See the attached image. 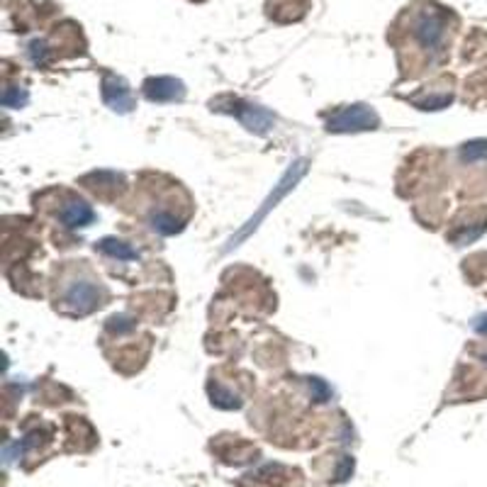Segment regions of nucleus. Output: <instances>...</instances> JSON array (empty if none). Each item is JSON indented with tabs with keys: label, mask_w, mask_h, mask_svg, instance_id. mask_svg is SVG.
<instances>
[{
	"label": "nucleus",
	"mask_w": 487,
	"mask_h": 487,
	"mask_svg": "<svg viewBox=\"0 0 487 487\" xmlns=\"http://www.w3.org/2000/svg\"><path fill=\"white\" fill-rule=\"evenodd\" d=\"M102 98H105L107 105L117 112H129L134 105L132 90L127 88V83H124L122 78H115V76H107V78L102 81Z\"/></svg>",
	"instance_id": "obj_5"
},
{
	"label": "nucleus",
	"mask_w": 487,
	"mask_h": 487,
	"mask_svg": "<svg viewBox=\"0 0 487 487\" xmlns=\"http://www.w3.org/2000/svg\"><path fill=\"white\" fill-rule=\"evenodd\" d=\"M149 222L158 234H163V237H171V234H178L180 229H183V220H178L171 212H154V215L149 217Z\"/></svg>",
	"instance_id": "obj_9"
},
{
	"label": "nucleus",
	"mask_w": 487,
	"mask_h": 487,
	"mask_svg": "<svg viewBox=\"0 0 487 487\" xmlns=\"http://www.w3.org/2000/svg\"><path fill=\"white\" fill-rule=\"evenodd\" d=\"M463 158H465V161L487 158V141H473V144H465L463 146Z\"/></svg>",
	"instance_id": "obj_11"
},
{
	"label": "nucleus",
	"mask_w": 487,
	"mask_h": 487,
	"mask_svg": "<svg viewBox=\"0 0 487 487\" xmlns=\"http://www.w3.org/2000/svg\"><path fill=\"white\" fill-rule=\"evenodd\" d=\"M237 117L242 119L251 132H268V127H273V119L264 107H254V105H244V110H237Z\"/></svg>",
	"instance_id": "obj_7"
},
{
	"label": "nucleus",
	"mask_w": 487,
	"mask_h": 487,
	"mask_svg": "<svg viewBox=\"0 0 487 487\" xmlns=\"http://www.w3.org/2000/svg\"><path fill=\"white\" fill-rule=\"evenodd\" d=\"M144 95L151 102H173L183 100L185 88L176 78H149L144 83Z\"/></svg>",
	"instance_id": "obj_4"
},
{
	"label": "nucleus",
	"mask_w": 487,
	"mask_h": 487,
	"mask_svg": "<svg viewBox=\"0 0 487 487\" xmlns=\"http://www.w3.org/2000/svg\"><path fill=\"white\" fill-rule=\"evenodd\" d=\"M105 300V290L98 286L90 278H76L64 288L61 305L71 315H88V312L98 310Z\"/></svg>",
	"instance_id": "obj_1"
},
{
	"label": "nucleus",
	"mask_w": 487,
	"mask_h": 487,
	"mask_svg": "<svg viewBox=\"0 0 487 487\" xmlns=\"http://www.w3.org/2000/svg\"><path fill=\"white\" fill-rule=\"evenodd\" d=\"M98 251H102V254L112 256V259H119V261H136L139 259V254L132 249L129 244L119 242V239H102V242L95 244Z\"/></svg>",
	"instance_id": "obj_8"
},
{
	"label": "nucleus",
	"mask_w": 487,
	"mask_h": 487,
	"mask_svg": "<svg viewBox=\"0 0 487 487\" xmlns=\"http://www.w3.org/2000/svg\"><path fill=\"white\" fill-rule=\"evenodd\" d=\"M377 124H380V117L368 105H348L334 115L327 122V129L329 132H365V129H375Z\"/></svg>",
	"instance_id": "obj_2"
},
{
	"label": "nucleus",
	"mask_w": 487,
	"mask_h": 487,
	"mask_svg": "<svg viewBox=\"0 0 487 487\" xmlns=\"http://www.w3.org/2000/svg\"><path fill=\"white\" fill-rule=\"evenodd\" d=\"M210 395H212V402L217 404V407H224V409H237L239 407V399L232 395V392L222 390V387H210Z\"/></svg>",
	"instance_id": "obj_10"
},
{
	"label": "nucleus",
	"mask_w": 487,
	"mask_h": 487,
	"mask_svg": "<svg viewBox=\"0 0 487 487\" xmlns=\"http://www.w3.org/2000/svg\"><path fill=\"white\" fill-rule=\"evenodd\" d=\"M61 222L64 227L69 229H83L88 227V224L95 220V212H93V207L88 205V202L83 200H69L66 205L61 207Z\"/></svg>",
	"instance_id": "obj_6"
},
{
	"label": "nucleus",
	"mask_w": 487,
	"mask_h": 487,
	"mask_svg": "<svg viewBox=\"0 0 487 487\" xmlns=\"http://www.w3.org/2000/svg\"><path fill=\"white\" fill-rule=\"evenodd\" d=\"M47 45L45 42H32L30 45V57H32V61L35 64H45L47 61Z\"/></svg>",
	"instance_id": "obj_13"
},
{
	"label": "nucleus",
	"mask_w": 487,
	"mask_h": 487,
	"mask_svg": "<svg viewBox=\"0 0 487 487\" xmlns=\"http://www.w3.org/2000/svg\"><path fill=\"white\" fill-rule=\"evenodd\" d=\"M473 327H475V329H478L480 334H487V315H485V317H478Z\"/></svg>",
	"instance_id": "obj_14"
},
{
	"label": "nucleus",
	"mask_w": 487,
	"mask_h": 487,
	"mask_svg": "<svg viewBox=\"0 0 487 487\" xmlns=\"http://www.w3.org/2000/svg\"><path fill=\"white\" fill-rule=\"evenodd\" d=\"M27 102V93L20 88H5L3 93V105L5 107H20Z\"/></svg>",
	"instance_id": "obj_12"
},
{
	"label": "nucleus",
	"mask_w": 487,
	"mask_h": 487,
	"mask_svg": "<svg viewBox=\"0 0 487 487\" xmlns=\"http://www.w3.org/2000/svg\"><path fill=\"white\" fill-rule=\"evenodd\" d=\"M446 35V18L436 10H424L414 23V37L424 49H436Z\"/></svg>",
	"instance_id": "obj_3"
}]
</instances>
